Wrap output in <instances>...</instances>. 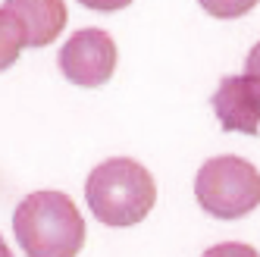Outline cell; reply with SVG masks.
Masks as SVG:
<instances>
[{
  "label": "cell",
  "mask_w": 260,
  "mask_h": 257,
  "mask_svg": "<svg viewBox=\"0 0 260 257\" xmlns=\"http://www.w3.org/2000/svg\"><path fill=\"white\" fill-rule=\"evenodd\" d=\"M13 232L28 257H76L85 245V219L63 191H35L19 201Z\"/></svg>",
  "instance_id": "1"
},
{
  "label": "cell",
  "mask_w": 260,
  "mask_h": 257,
  "mask_svg": "<svg viewBox=\"0 0 260 257\" xmlns=\"http://www.w3.org/2000/svg\"><path fill=\"white\" fill-rule=\"evenodd\" d=\"M85 201L104 226H135L157 204V182L132 157H110L91 170Z\"/></svg>",
  "instance_id": "2"
},
{
  "label": "cell",
  "mask_w": 260,
  "mask_h": 257,
  "mask_svg": "<svg viewBox=\"0 0 260 257\" xmlns=\"http://www.w3.org/2000/svg\"><path fill=\"white\" fill-rule=\"evenodd\" d=\"M194 198L213 219H241L260 207V173L245 157H213L194 176Z\"/></svg>",
  "instance_id": "3"
},
{
  "label": "cell",
  "mask_w": 260,
  "mask_h": 257,
  "mask_svg": "<svg viewBox=\"0 0 260 257\" xmlns=\"http://www.w3.org/2000/svg\"><path fill=\"white\" fill-rule=\"evenodd\" d=\"M63 76L79 88H101L116 72V41L104 28H79L60 50Z\"/></svg>",
  "instance_id": "4"
},
{
  "label": "cell",
  "mask_w": 260,
  "mask_h": 257,
  "mask_svg": "<svg viewBox=\"0 0 260 257\" xmlns=\"http://www.w3.org/2000/svg\"><path fill=\"white\" fill-rule=\"evenodd\" d=\"M210 107L226 132L257 135L260 132V82L254 76H226L213 91Z\"/></svg>",
  "instance_id": "5"
},
{
  "label": "cell",
  "mask_w": 260,
  "mask_h": 257,
  "mask_svg": "<svg viewBox=\"0 0 260 257\" xmlns=\"http://www.w3.org/2000/svg\"><path fill=\"white\" fill-rule=\"evenodd\" d=\"M4 7L19 19L22 35H25V47L53 44L69 19L63 0H7Z\"/></svg>",
  "instance_id": "6"
},
{
  "label": "cell",
  "mask_w": 260,
  "mask_h": 257,
  "mask_svg": "<svg viewBox=\"0 0 260 257\" xmlns=\"http://www.w3.org/2000/svg\"><path fill=\"white\" fill-rule=\"evenodd\" d=\"M22 47H25V35H22L19 19L7 7H0V72H7L19 60Z\"/></svg>",
  "instance_id": "7"
},
{
  "label": "cell",
  "mask_w": 260,
  "mask_h": 257,
  "mask_svg": "<svg viewBox=\"0 0 260 257\" xmlns=\"http://www.w3.org/2000/svg\"><path fill=\"white\" fill-rule=\"evenodd\" d=\"M204 7V13L213 16V19H238V16L251 13L260 0H198Z\"/></svg>",
  "instance_id": "8"
},
{
  "label": "cell",
  "mask_w": 260,
  "mask_h": 257,
  "mask_svg": "<svg viewBox=\"0 0 260 257\" xmlns=\"http://www.w3.org/2000/svg\"><path fill=\"white\" fill-rule=\"evenodd\" d=\"M201 257H260L251 245H241V242H222V245H213L207 248Z\"/></svg>",
  "instance_id": "9"
},
{
  "label": "cell",
  "mask_w": 260,
  "mask_h": 257,
  "mask_svg": "<svg viewBox=\"0 0 260 257\" xmlns=\"http://www.w3.org/2000/svg\"><path fill=\"white\" fill-rule=\"evenodd\" d=\"M79 4L94 13H116V10H125L132 0H79Z\"/></svg>",
  "instance_id": "10"
},
{
  "label": "cell",
  "mask_w": 260,
  "mask_h": 257,
  "mask_svg": "<svg viewBox=\"0 0 260 257\" xmlns=\"http://www.w3.org/2000/svg\"><path fill=\"white\" fill-rule=\"evenodd\" d=\"M245 72L248 76H254L257 82H260V41L248 50V60H245Z\"/></svg>",
  "instance_id": "11"
},
{
  "label": "cell",
  "mask_w": 260,
  "mask_h": 257,
  "mask_svg": "<svg viewBox=\"0 0 260 257\" xmlns=\"http://www.w3.org/2000/svg\"><path fill=\"white\" fill-rule=\"evenodd\" d=\"M0 257H13V251H10L7 242H4V235H0Z\"/></svg>",
  "instance_id": "12"
}]
</instances>
